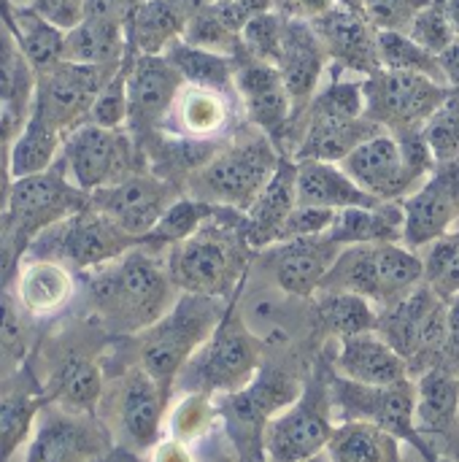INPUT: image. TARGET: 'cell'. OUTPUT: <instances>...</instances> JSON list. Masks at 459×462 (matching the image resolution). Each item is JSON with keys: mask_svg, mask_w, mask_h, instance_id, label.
<instances>
[{"mask_svg": "<svg viewBox=\"0 0 459 462\" xmlns=\"http://www.w3.org/2000/svg\"><path fill=\"white\" fill-rule=\"evenodd\" d=\"M87 292L100 322L124 336H138L160 322L181 295L165 257L143 244L114 263L92 268Z\"/></svg>", "mask_w": 459, "mask_h": 462, "instance_id": "6da1fadb", "label": "cell"}, {"mask_svg": "<svg viewBox=\"0 0 459 462\" xmlns=\"http://www.w3.org/2000/svg\"><path fill=\"white\" fill-rule=\"evenodd\" d=\"M257 252L246 238V214L230 206L187 241L165 249L168 271L181 292L233 300L252 273Z\"/></svg>", "mask_w": 459, "mask_h": 462, "instance_id": "7a4b0ae2", "label": "cell"}, {"mask_svg": "<svg viewBox=\"0 0 459 462\" xmlns=\"http://www.w3.org/2000/svg\"><path fill=\"white\" fill-rule=\"evenodd\" d=\"M230 300L181 292L173 309L138 333V365L173 398L176 382L197 349L211 338L222 322Z\"/></svg>", "mask_w": 459, "mask_h": 462, "instance_id": "3957f363", "label": "cell"}, {"mask_svg": "<svg viewBox=\"0 0 459 462\" xmlns=\"http://www.w3.org/2000/svg\"><path fill=\"white\" fill-rule=\"evenodd\" d=\"M281 157L284 154L276 141L268 133L252 127L243 135L227 138L225 146L197 173L189 176L184 195L246 214L273 179Z\"/></svg>", "mask_w": 459, "mask_h": 462, "instance_id": "277c9868", "label": "cell"}, {"mask_svg": "<svg viewBox=\"0 0 459 462\" xmlns=\"http://www.w3.org/2000/svg\"><path fill=\"white\" fill-rule=\"evenodd\" d=\"M265 357H268L265 344L249 330L233 298L211 338L197 349V355L181 371L176 390L208 393L216 398L238 393L260 374Z\"/></svg>", "mask_w": 459, "mask_h": 462, "instance_id": "5b68a950", "label": "cell"}, {"mask_svg": "<svg viewBox=\"0 0 459 462\" xmlns=\"http://www.w3.org/2000/svg\"><path fill=\"white\" fill-rule=\"evenodd\" d=\"M425 284V260L406 244L344 246L322 290H341L368 298L381 309L403 300Z\"/></svg>", "mask_w": 459, "mask_h": 462, "instance_id": "8992f818", "label": "cell"}, {"mask_svg": "<svg viewBox=\"0 0 459 462\" xmlns=\"http://www.w3.org/2000/svg\"><path fill=\"white\" fill-rule=\"evenodd\" d=\"M344 171L376 200L403 203L433 171L436 157L419 133L381 130L357 146L344 162Z\"/></svg>", "mask_w": 459, "mask_h": 462, "instance_id": "52a82bcc", "label": "cell"}, {"mask_svg": "<svg viewBox=\"0 0 459 462\" xmlns=\"http://www.w3.org/2000/svg\"><path fill=\"white\" fill-rule=\"evenodd\" d=\"M338 428L333 393H330V360L319 363L298 401L279 411L262 433L265 462H306L327 452V444Z\"/></svg>", "mask_w": 459, "mask_h": 462, "instance_id": "ba28073f", "label": "cell"}, {"mask_svg": "<svg viewBox=\"0 0 459 462\" xmlns=\"http://www.w3.org/2000/svg\"><path fill=\"white\" fill-rule=\"evenodd\" d=\"M376 333L392 344L411 368V379L444 365L449 341V300L419 284L403 300L379 311Z\"/></svg>", "mask_w": 459, "mask_h": 462, "instance_id": "9c48e42d", "label": "cell"}, {"mask_svg": "<svg viewBox=\"0 0 459 462\" xmlns=\"http://www.w3.org/2000/svg\"><path fill=\"white\" fill-rule=\"evenodd\" d=\"M60 160L70 181L89 195L138 171H149L130 130L92 122H84L65 135Z\"/></svg>", "mask_w": 459, "mask_h": 462, "instance_id": "30bf717a", "label": "cell"}, {"mask_svg": "<svg viewBox=\"0 0 459 462\" xmlns=\"http://www.w3.org/2000/svg\"><path fill=\"white\" fill-rule=\"evenodd\" d=\"M330 393H333V409H335L338 422L363 420V422L379 425L387 433L398 436L403 444H409L425 462L441 460L417 430L414 379L403 384H392V387H368V384L349 382L330 368Z\"/></svg>", "mask_w": 459, "mask_h": 462, "instance_id": "8fae6325", "label": "cell"}, {"mask_svg": "<svg viewBox=\"0 0 459 462\" xmlns=\"http://www.w3.org/2000/svg\"><path fill=\"white\" fill-rule=\"evenodd\" d=\"M363 87L365 116L390 133H419L452 89L430 76L387 68L365 76Z\"/></svg>", "mask_w": 459, "mask_h": 462, "instance_id": "7c38bea8", "label": "cell"}, {"mask_svg": "<svg viewBox=\"0 0 459 462\" xmlns=\"http://www.w3.org/2000/svg\"><path fill=\"white\" fill-rule=\"evenodd\" d=\"M84 206H89V192L78 189L65 173L62 160H57V165H51L43 173L16 179L5 211L14 222L22 246H27L32 238L70 219Z\"/></svg>", "mask_w": 459, "mask_h": 462, "instance_id": "4fadbf2b", "label": "cell"}, {"mask_svg": "<svg viewBox=\"0 0 459 462\" xmlns=\"http://www.w3.org/2000/svg\"><path fill=\"white\" fill-rule=\"evenodd\" d=\"M119 65H81L62 60L38 76L32 111L51 122L65 135L89 119V111Z\"/></svg>", "mask_w": 459, "mask_h": 462, "instance_id": "5bb4252c", "label": "cell"}, {"mask_svg": "<svg viewBox=\"0 0 459 462\" xmlns=\"http://www.w3.org/2000/svg\"><path fill=\"white\" fill-rule=\"evenodd\" d=\"M341 252L344 244L333 241L330 236L289 238L257 252L252 265H257L262 271V279L281 292L311 300L322 290Z\"/></svg>", "mask_w": 459, "mask_h": 462, "instance_id": "9a60e30c", "label": "cell"}, {"mask_svg": "<svg viewBox=\"0 0 459 462\" xmlns=\"http://www.w3.org/2000/svg\"><path fill=\"white\" fill-rule=\"evenodd\" d=\"M184 195V189L154 171H138L111 187H103L89 195V203L116 222L127 236L143 241L162 214Z\"/></svg>", "mask_w": 459, "mask_h": 462, "instance_id": "2e32d148", "label": "cell"}, {"mask_svg": "<svg viewBox=\"0 0 459 462\" xmlns=\"http://www.w3.org/2000/svg\"><path fill=\"white\" fill-rule=\"evenodd\" d=\"M459 222V162H441L403 200V244L414 252L449 236Z\"/></svg>", "mask_w": 459, "mask_h": 462, "instance_id": "e0dca14e", "label": "cell"}, {"mask_svg": "<svg viewBox=\"0 0 459 462\" xmlns=\"http://www.w3.org/2000/svg\"><path fill=\"white\" fill-rule=\"evenodd\" d=\"M49 230L54 233V244H57L49 257L78 271L100 268L106 263L119 260L130 249L141 246L138 238L127 236L116 222L100 214L92 203Z\"/></svg>", "mask_w": 459, "mask_h": 462, "instance_id": "ac0fdd59", "label": "cell"}, {"mask_svg": "<svg viewBox=\"0 0 459 462\" xmlns=\"http://www.w3.org/2000/svg\"><path fill=\"white\" fill-rule=\"evenodd\" d=\"M168 409L170 395L141 365H133L122 374L114 398V414L116 430L130 452H151L162 441Z\"/></svg>", "mask_w": 459, "mask_h": 462, "instance_id": "d6986e66", "label": "cell"}, {"mask_svg": "<svg viewBox=\"0 0 459 462\" xmlns=\"http://www.w3.org/2000/svg\"><path fill=\"white\" fill-rule=\"evenodd\" d=\"M235 95L241 100L246 122L268 133L276 146L284 149V138L292 122V97L287 92L281 70L273 62L254 60L243 51L235 57Z\"/></svg>", "mask_w": 459, "mask_h": 462, "instance_id": "ffe728a7", "label": "cell"}, {"mask_svg": "<svg viewBox=\"0 0 459 462\" xmlns=\"http://www.w3.org/2000/svg\"><path fill=\"white\" fill-rule=\"evenodd\" d=\"M181 73L165 54H135L130 49L127 68V100H130V133L151 135L176 108L184 89Z\"/></svg>", "mask_w": 459, "mask_h": 462, "instance_id": "44dd1931", "label": "cell"}, {"mask_svg": "<svg viewBox=\"0 0 459 462\" xmlns=\"http://www.w3.org/2000/svg\"><path fill=\"white\" fill-rule=\"evenodd\" d=\"M414 420L419 436L438 457L459 460V376L436 365L414 379Z\"/></svg>", "mask_w": 459, "mask_h": 462, "instance_id": "7402d4cb", "label": "cell"}, {"mask_svg": "<svg viewBox=\"0 0 459 462\" xmlns=\"http://www.w3.org/2000/svg\"><path fill=\"white\" fill-rule=\"evenodd\" d=\"M276 68L281 70V79L292 97V122H289V127H292L306 114L308 103L314 100V95L319 92V87L325 81V70L330 68V57L308 19L287 16L284 41H281Z\"/></svg>", "mask_w": 459, "mask_h": 462, "instance_id": "603a6c76", "label": "cell"}, {"mask_svg": "<svg viewBox=\"0 0 459 462\" xmlns=\"http://www.w3.org/2000/svg\"><path fill=\"white\" fill-rule=\"evenodd\" d=\"M330 65L354 73L360 79L376 73L379 65V51H376V27L365 14H357L352 8L335 5L327 14L311 19Z\"/></svg>", "mask_w": 459, "mask_h": 462, "instance_id": "cb8c5ba5", "label": "cell"}, {"mask_svg": "<svg viewBox=\"0 0 459 462\" xmlns=\"http://www.w3.org/2000/svg\"><path fill=\"white\" fill-rule=\"evenodd\" d=\"M327 360L338 376L357 384L392 387L411 382V368L403 360V355L392 344H387L376 330L335 341V352L327 355Z\"/></svg>", "mask_w": 459, "mask_h": 462, "instance_id": "d4e9b609", "label": "cell"}, {"mask_svg": "<svg viewBox=\"0 0 459 462\" xmlns=\"http://www.w3.org/2000/svg\"><path fill=\"white\" fill-rule=\"evenodd\" d=\"M298 160L284 154L273 179L246 211V238L254 252L279 244L281 227L298 206Z\"/></svg>", "mask_w": 459, "mask_h": 462, "instance_id": "484cf974", "label": "cell"}, {"mask_svg": "<svg viewBox=\"0 0 459 462\" xmlns=\"http://www.w3.org/2000/svg\"><path fill=\"white\" fill-rule=\"evenodd\" d=\"M38 73L24 57L19 38L5 14H0V119L8 127H22L32 111Z\"/></svg>", "mask_w": 459, "mask_h": 462, "instance_id": "4316f807", "label": "cell"}, {"mask_svg": "<svg viewBox=\"0 0 459 462\" xmlns=\"http://www.w3.org/2000/svg\"><path fill=\"white\" fill-rule=\"evenodd\" d=\"M298 200L303 206H319V208H349V206H379L384 200H376L368 195L346 171L341 162H325V160H298Z\"/></svg>", "mask_w": 459, "mask_h": 462, "instance_id": "83f0119b", "label": "cell"}, {"mask_svg": "<svg viewBox=\"0 0 459 462\" xmlns=\"http://www.w3.org/2000/svg\"><path fill=\"white\" fill-rule=\"evenodd\" d=\"M76 292V279L70 268L51 257H35L22 263L16 276V298L22 309L41 319L62 311Z\"/></svg>", "mask_w": 459, "mask_h": 462, "instance_id": "f1b7e54d", "label": "cell"}, {"mask_svg": "<svg viewBox=\"0 0 459 462\" xmlns=\"http://www.w3.org/2000/svg\"><path fill=\"white\" fill-rule=\"evenodd\" d=\"M46 398L73 414H92L103 401V368L87 352H68L49 374Z\"/></svg>", "mask_w": 459, "mask_h": 462, "instance_id": "f546056e", "label": "cell"}, {"mask_svg": "<svg viewBox=\"0 0 459 462\" xmlns=\"http://www.w3.org/2000/svg\"><path fill=\"white\" fill-rule=\"evenodd\" d=\"M78 417L65 409L62 414L43 417L30 436L24 462H92L97 452L95 436Z\"/></svg>", "mask_w": 459, "mask_h": 462, "instance_id": "4dcf8cb0", "label": "cell"}, {"mask_svg": "<svg viewBox=\"0 0 459 462\" xmlns=\"http://www.w3.org/2000/svg\"><path fill=\"white\" fill-rule=\"evenodd\" d=\"M327 236L344 246L403 244V203L341 208V211H335V222Z\"/></svg>", "mask_w": 459, "mask_h": 462, "instance_id": "1f68e13d", "label": "cell"}, {"mask_svg": "<svg viewBox=\"0 0 459 462\" xmlns=\"http://www.w3.org/2000/svg\"><path fill=\"white\" fill-rule=\"evenodd\" d=\"M311 303H314L317 328L330 341H344L349 336L371 333L379 325V306L354 292L319 290L311 298Z\"/></svg>", "mask_w": 459, "mask_h": 462, "instance_id": "d6a6232c", "label": "cell"}, {"mask_svg": "<svg viewBox=\"0 0 459 462\" xmlns=\"http://www.w3.org/2000/svg\"><path fill=\"white\" fill-rule=\"evenodd\" d=\"M127 24L84 16L65 30V60L81 65H122L127 57Z\"/></svg>", "mask_w": 459, "mask_h": 462, "instance_id": "836d02e7", "label": "cell"}, {"mask_svg": "<svg viewBox=\"0 0 459 462\" xmlns=\"http://www.w3.org/2000/svg\"><path fill=\"white\" fill-rule=\"evenodd\" d=\"M65 133L46 122L38 111H30L24 125L16 130V138L8 146V171L11 179H24L32 173H43L57 165L62 154Z\"/></svg>", "mask_w": 459, "mask_h": 462, "instance_id": "e575fe53", "label": "cell"}, {"mask_svg": "<svg viewBox=\"0 0 459 462\" xmlns=\"http://www.w3.org/2000/svg\"><path fill=\"white\" fill-rule=\"evenodd\" d=\"M400 444L398 436L379 425L349 420L338 422L325 455L330 462H406Z\"/></svg>", "mask_w": 459, "mask_h": 462, "instance_id": "d590c367", "label": "cell"}, {"mask_svg": "<svg viewBox=\"0 0 459 462\" xmlns=\"http://www.w3.org/2000/svg\"><path fill=\"white\" fill-rule=\"evenodd\" d=\"M184 14L170 0H141L127 19V46L135 54H165L184 35Z\"/></svg>", "mask_w": 459, "mask_h": 462, "instance_id": "8d00e7d4", "label": "cell"}, {"mask_svg": "<svg viewBox=\"0 0 459 462\" xmlns=\"http://www.w3.org/2000/svg\"><path fill=\"white\" fill-rule=\"evenodd\" d=\"M165 57L181 73L187 87L214 89V92H222L227 97L235 92V68H238L235 57L192 46L181 38L168 46Z\"/></svg>", "mask_w": 459, "mask_h": 462, "instance_id": "74e56055", "label": "cell"}, {"mask_svg": "<svg viewBox=\"0 0 459 462\" xmlns=\"http://www.w3.org/2000/svg\"><path fill=\"white\" fill-rule=\"evenodd\" d=\"M8 22L19 38L24 57L30 60V65L38 76L65 60V30H60L57 24L43 19L38 11H32L30 5H16L11 11Z\"/></svg>", "mask_w": 459, "mask_h": 462, "instance_id": "f35d334b", "label": "cell"}, {"mask_svg": "<svg viewBox=\"0 0 459 462\" xmlns=\"http://www.w3.org/2000/svg\"><path fill=\"white\" fill-rule=\"evenodd\" d=\"M181 133L192 138H222L219 133L227 127L230 119V103L227 95L200 87H184L173 114Z\"/></svg>", "mask_w": 459, "mask_h": 462, "instance_id": "ab89813d", "label": "cell"}, {"mask_svg": "<svg viewBox=\"0 0 459 462\" xmlns=\"http://www.w3.org/2000/svg\"><path fill=\"white\" fill-rule=\"evenodd\" d=\"M168 436L195 447L208 433H214L222 425L219 417V401L208 393H181V398L168 409Z\"/></svg>", "mask_w": 459, "mask_h": 462, "instance_id": "60d3db41", "label": "cell"}, {"mask_svg": "<svg viewBox=\"0 0 459 462\" xmlns=\"http://www.w3.org/2000/svg\"><path fill=\"white\" fill-rule=\"evenodd\" d=\"M216 211H219L216 203H208V200H200V198H192V195H181L162 214V219L157 222V227L141 244L149 246V249L165 252V249L187 241L189 236H195Z\"/></svg>", "mask_w": 459, "mask_h": 462, "instance_id": "b9f144b4", "label": "cell"}, {"mask_svg": "<svg viewBox=\"0 0 459 462\" xmlns=\"http://www.w3.org/2000/svg\"><path fill=\"white\" fill-rule=\"evenodd\" d=\"M376 51H379V65L387 70L422 73L446 84L438 54L419 46L406 30H376Z\"/></svg>", "mask_w": 459, "mask_h": 462, "instance_id": "7bdbcfd3", "label": "cell"}, {"mask_svg": "<svg viewBox=\"0 0 459 462\" xmlns=\"http://www.w3.org/2000/svg\"><path fill=\"white\" fill-rule=\"evenodd\" d=\"M41 401L27 390H8L0 382V462H8L14 452L32 436Z\"/></svg>", "mask_w": 459, "mask_h": 462, "instance_id": "ee69618b", "label": "cell"}, {"mask_svg": "<svg viewBox=\"0 0 459 462\" xmlns=\"http://www.w3.org/2000/svg\"><path fill=\"white\" fill-rule=\"evenodd\" d=\"M425 260V284L441 298L452 300L459 295V222L457 227L419 252Z\"/></svg>", "mask_w": 459, "mask_h": 462, "instance_id": "f6af8a7d", "label": "cell"}, {"mask_svg": "<svg viewBox=\"0 0 459 462\" xmlns=\"http://www.w3.org/2000/svg\"><path fill=\"white\" fill-rule=\"evenodd\" d=\"M422 135L436 157V165L459 162V87L449 89L444 103L422 127Z\"/></svg>", "mask_w": 459, "mask_h": 462, "instance_id": "bcb514c9", "label": "cell"}, {"mask_svg": "<svg viewBox=\"0 0 459 462\" xmlns=\"http://www.w3.org/2000/svg\"><path fill=\"white\" fill-rule=\"evenodd\" d=\"M181 41H187L192 46H200V49H208V51L227 54V57H238L243 51L241 32H235L233 27L225 24V19L214 8V3L187 19Z\"/></svg>", "mask_w": 459, "mask_h": 462, "instance_id": "7dc6e473", "label": "cell"}, {"mask_svg": "<svg viewBox=\"0 0 459 462\" xmlns=\"http://www.w3.org/2000/svg\"><path fill=\"white\" fill-rule=\"evenodd\" d=\"M284 24H287V16L276 8L246 22V27L241 30L243 54L276 65L279 51H281V41H284Z\"/></svg>", "mask_w": 459, "mask_h": 462, "instance_id": "c3c4849f", "label": "cell"}, {"mask_svg": "<svg viewBox=\"0 0 459 462\" xmlns=\"http://www.w3.org/2000/svg\"><path fill=\"white\" fill-rule=\"evenodd\" d=\"M127 68H130V51L124 57V62L119 65V70L108 79V84L100 89L89 119L92 125L100 127H124L130 119V100H127Z\"/></svg>", "mask_w": 459, "mask_h": 462, "instance_id": "681fc988", "label": "cell"}, {"mask_svg": "<svg viewBox=\"0 0 459 462\" xmlns=\"http://www.w3.org/2000/svg\"><path fill=\"white\" fill-rule=\"evenodd\" d=\"M419 46H425L427 51L433 54H441L457 35L452 30V22L446 16V8H444V0H430L409 24L406 30Z\"/></svg>", "mask_w": 459, "mask_h": 462, "instance_id": "f907efd6", "label": "cell"}, {"mask_svg": "<svg viewBox=\"0 0 459 462\" xmlns=\"http://www.w3.org/2000/svg\"><path fill=\"white\" fill-rule=\"evenodd\" d=\"M430 0H365V14L376 30H409L411 19Z\"/></svg>", "mask_w": 459, "mask_h": 462, "instance_id": "816d5d0a", "label": "cell"}, {"mask_svg": "<svg viewBox=\"0 0 459 462\" xmlns=\"http://www.w3.org/2000/svg\"><path fill=\"white\" fill-rule=\"evenodd\" d=\"M335 222V211L333 208H319V206H303L298 203L295 211L289 214V219L281 227L279 241H289V238H308V236H327L330 227Z\"/></svg>", "mask_w": 459, "mask_h": 462, "instance_id": "f5cc1de1", "label": "cell"}, {"mask_svg": "<svg viewBox=\"0 0 459 462\" xmlns=\"http://www.w3.org/2000/svg\"><path fill=\"white\" fill-rule=\"evenodd\" d=\"M214 8L225 19L227 27L241 32L246 27V22H252L254 16H260L265 11H273L276 3L273 0H214Z\"/></svg>", "mask_w": 459, "mask_h": 462, "instance_id": "db71d44e", "label": "cell"}, {"mask_svg": "<svg viewBox=\"0 0 459 462\" xmlns=\"http://www.w3.org/2000/svg\"><path fill=\"white\" fill-rule=\"evenodd\" d=\"M84 5L87 0H30V8L51 24H57L60 30L76 27L84 19Z\"/></svg>", "mask_w": 459, "mask_h": 462, "instance_id": "11a10c76", "label": "cell"}, {"mask_svg": "<svg viewBox=\"0 0 459 462\" xmlns=\"http://www.w3.org/2000/svg\"><path fill=\"white\" fill-rule=\"evenodd\" d=\"M192 452H195V462H243L222 425L214 433H208L203 441H197Z\"/></svg>", "mask_w": 459, "mask_h": 462, "instance_id": "9f6ffc18", "label": "cell"}, {"mask_svg": "<svg viewBox=\"0 0 459 462\" xmlns=\"http://www.w3.org/2000/svg\"><path fill=\"white\" fill-rule=\"evenodd\" d=\"M151 462H195V452L192 447L168 436L151 449Z\"/></svg>", "mask_w": 459, "mask_h": 462, "instance_id": "6f0895ef", "label": "cell"}, {"mask_svg": "<svg viewBox=\"0 0 459 462\" xmlns=\"http://www.w3.org/2000/svg\"><path fill=\"white\" fill-rule=\"evenodd\" d=\"M438 62H441L446 84L449 87H459V35L438 54Z\"/></svg>", "mask_w": 459, "mask_h": 462, "instance_id": "680465c9", "label": "cell"}, {"mask_svg": "<svg viewBox=\"0 0 459 462\" xmlns=\"http://www.w3.org/2000/svg\"><path fill=\"white\" fill-rule=\"evenodd\" d=\"M11 187H14V179H11V171H8V154H0V208L8 206Z\"/></svg>", "mask_w": 459, "mask_h": 462, "instance_id": "91938a15", "label": "cell"}, {"mask_svg": "<svg viewBox=\"0 0 459 462\" xmlns=\"http://www.w3.org/2000/svg\"><path fill=\"white\" fill-rule=\"evenodd\" d=\"M444 8H446V16L452 22L454 35H459V0H444Z\"/></svg>", "mask_w": 459, "mask_h": 462, "instance_id": "94428289", "label": "cell"}, {"mask_svg": "<svg viewBox=\"0 0 459 462\" xmlns=\"http://www.w3.org/2000/svg\"><path fill=\"white\" fill-rule=\"evenodd\" d=\"M338 5L352 8V11H357V14H365V0H338ZM365 16H368V14H365Z\"/></svg>", "mask_w": 459, "mask_h": 462, "instance_id": "6125c7cd", "label": "cell"}, {"mask_svg": "<svg viewBox=\"0 0 459 462\" xmlns=\"http://www.w3.org/2000/svg\"><path fill=\"white\" fill-rule=\"evenodd\" d=\"M306 462H330V460H327V455H319V457H314V460H306Z\"/></svg>", "mask_w": 459, "mask_h": 462, "instance_id": "be15d7a7", "label": "cell"}, {"mask_svg": "<svg viewBox=\"0 0 459 462\" xmlns=\"http://www.w3.org/2000/svg\"><path fill=\"white\" fill-rule=\"evenodd\" d=\"M438 462H459V460H452V457H441Z\"/></svg>", "mask_w": 459, "mask_h": 462, "instance_id": "e7e4bbea", "label": "cell"}, {"mask_svg": "<svg viewBox=\"0 0 459 462\" xmlns=\"http://www.w3.org/2000/svg\"><path fill=\"white\" fill-rule=\"evenodd\" d=\"M133 460H135V457H127V462H133Z\"/></svg>", "mask_w": 459, "mask_h": 462, "instance_id": "03108f58", "label": "cell"}]
</instances>
